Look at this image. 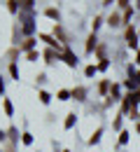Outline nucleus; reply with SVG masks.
<instances>
[{"mask_svg": "<svg viewBox=\"0 0 140 152\" xmlns=\"http://www.w3.org/2000/svg\"><path fill=\"white\" fill-rule=\"evenodd\" d=\"M126 40H128V45H131V47H136V45H138V42H136V31H133V28H128V31H126Z\"/></svg>", "mask_w": 140, "mask_h": 152, "instance_id": "1", "label": "nucleus"}, {"mask_svg": "<svg viewBox=\"0 0 140 152\" xmlns=\"http://www.w3.org/2000/svg\"><path fill=\"white\" fill-rule=\"evenodd\" d=\"M94 47H96V38L91 35V38H89V45H86V49H94Z\"/></svg>", "mask_w": 140, "mask_h": 152, "instance_id": "2", "label": "nucleus"}, {"mask_svg": "<svg viewBox=\"0 0 140 152\" xmlns=\"http://www.w3.org/2000/svg\"><path fill=\"white\" fill-rule=\"evenodd\" d=\"M73 122H75V115H68V119H65V126H73Z\"/></svg>", "mask_w": 140, "mask_h": 152, "instance_id": "3", "label": "nucleus"}, {"mask_svg": "<svg viewBox=\"0 0 140 152\" xmlns=\"http://www.w3.org/2000/svg\"><path fill=\"white\" fill-rule=\"evenodd\" d=\"M33 42H35V40H26V42H23V49H30V47H33Z\"/></svg>", "mask_w": 140, "mask_h": 152, "instance_id": "4", "label": "nucleus"}, {"mask_svg": "<svg viewBox=\"0 0 140 152\" xmlns=\"http://www.w3.org/2000/svg\"><path fill=\"white\" fill-rule=\"evenodd\" d=\"M138 101H140V94H138Z\"/></svg>", "mask_w": 140, "mask_h": 152, "instance_id": "5", "label": "nucleus"}]
</instances>
